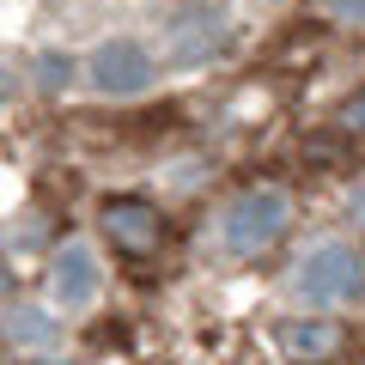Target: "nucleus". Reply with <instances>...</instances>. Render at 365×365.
<instances>
[{
	"label": "nucleus",
	"mask_w": 365,
	"mask_h": 365,
	"mask_svg": "<svg viewBox=\"0 0 365 365\" xmlns=\"http://www.w3.org/2000/svg\"><path fill=\"white\" fill-rule=\"evenodd\" d=\"M153 225H158V220H153L146 207H110V232H116V237H128V244H140V250L158 237Z\"/></svg>",
	"instance_id": "20e7f679"
},
{
	"label": "nucleus",
	"mask_w": 365,
	"mask_h": 365,
	"mask_svg": "<svg viewBox=\"0 0 365 365\" xmlns=\"http://www.w3.org/2000/svg\"><path fill=\"white\" fill-rule=\"evenodd\" d=\"M304 292L311 299H353L359 292V256L353 250H317L304 262Z\"/></svg>",
	"instance_id": "f03ea898"
},
{
	"label": "nucleus",
	"mask_w": 365,
	"mask_h": 365,
	"mask_svg": "<svg viewBox=\"0 0 365 365\" xmlns=\"http://www.w3.org/2000/svg\"><path fill=\"white\" fill-rule=\"evenodd\" d=\"M61 292H67V299H86V292H91V262L79 256V250L61 262Z\"/></svg>",
	"instance_id": "39448f33"
},
{
	"label": "nucleus",
	"mask_w": 365,
	"mask_h": 365,
	"mask_svg": "<svg viewBox=\"0 0 365 365\" xmlns=\"http://www.w3.org/2000/svg\"><path fill=\"white\" fill-rule=\"evenodd\" d=\"M91 67H98V86H110V91H134V86H146V55L134 49V43H104Z\"/></svg>",
	"instance_id": "7ed1b4c3"
},
{
	"label": "nucleus",
	"mask_w": 365,
	"mask_h": 365,
	"mask_svg": "<svg viewBox=\"0 0 365 365\" xmlns=\"http://www.w3.org/2000/svg\"><path fill=\"white\" fill-rule=\"evenodd\" d=\"M280 220H287V195H268V189H262V195H244L232 207V250H256V244H268L274 232H280Z\"/></svg>",
	"instance_id": "f257e3e1"
}]
</instances>
